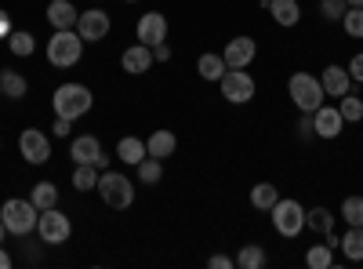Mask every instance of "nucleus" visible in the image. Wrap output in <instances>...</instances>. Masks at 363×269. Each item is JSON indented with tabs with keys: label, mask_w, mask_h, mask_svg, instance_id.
<instances>
[{
	"label": "nucleus",
	"mask_w": 363,
	"mask_h": 269,
	"mask_svg": "<svg viewBox=\"0 0 363 269\" xmlns=\"http://www.w3.org/2000/svg\"><path fill=\"white\" fill-rule=\"evenodd\" d=\"M0 269H11V255L4 251V244H0Z\"/></svg>",
	"instance_id": "nucleus-42"
},
{
	"label": "nucleus",
	"mask_w": 363,
	"mask_h": 269,
	"mask_svg": "<svg viewBox=\"0 0 363 269\" xmlns=\"http://www.w3.org/2000/svg\"><path fill=\"white\" fill-rule=\"evenodd\" d=\"M99 168L95 164H77V171H73V190L77 193H91V190H99Z\"/></svg>",
	"instance_id": "nucleus-26"
},
{
	"label": "nucleus",
	"mask_w": 363,
	"mask_h": 269,
	"mask_svg": "<svg viewBox=\"0 0 363 269\" xmlns=\"http://www.w3.org/2000/svg\"><path fill=\"white\" fill-rule=\"evenodd\" d=\"M8 51L15 58H29L37 51V37L33 33H26V29H11V37H8Z\"/></svg>",
	"instance_id": "nucleus-25"
},
{
	"label": "nucleus",
	"mask_w": 363,
	"mask_h": 269,
	"mask_svg": "<svg viewBox=\"0 0 363 269\" xmlns=\"http://www.w3.org/2000/svg\"><path fill=\"white\" fill-rule=\"evenodd\" d=\"M345 4H349V8H363V0H345Z\"/></svg>",
	"instance_id": "nucleus-43"
},
{
	"label": "nucleus",
	"mask_w": 363,
	"mask_h": 269,
	"mask_svg": "<svg viewBox=\"0 0 363 269\" xmlns=\"http://www.w3.org/2000/svg\"><path fill=\"white\" fill-rule=\"evenodd\" d=\"M207 265H211V269H233L236 262H233L229 255H211V258H207Z\"/></svg>",
	"instance_id": "nucleus-39"
},
{
	"label": "nucleus",
	"mask_w": 363,
	"mask_h": 269,
	"mask_svg": "<svg viewBox=\"0 0 363 269\" xmlns=\"http://www.w3.org/2000/svg\"><path fill=\"white\" fill-rule=\"evenodd\" d=\"M225 70H229V66H225V58L215 55V51H207V55L196 58V73H200V80H215V84H218V80L225 77Z\"/></svg>",
	"instance_id": "nucleus-22"
},
{
	"label": "nucleus",
	"mask_w": 363,
	"mask_h": 269,
	"mask_svg": "<svg viewBox=\"0 0 363 269\" xmlns=\"http://www.w3.org/2000/svg\"><path fill=\"white\" fill-rule=\"evenodd\" d=\"M102 153H106V149H102V142H99L95 135H77V138L69 142V157H73V164H99Z\"/></svg>",
	"instance_id": "nucleus-17"
},
{
	"label": "nucleus",
	"mask_w": 363,
	"mask_h": 269,
	"mask_svg": "<svg viewBox=\"0 0 363 269\" xmlns=\"http://www.w3.org/2000/svg\"><path fill=\"white\" fill-rule=\"evenodd\" d=\"M109 29H113V18H109V11H102V8L80 11V18H77V33H80L84 44H99V40H106V37H109Z\"/></svg>",
	"instance_id": "nucleus-9"
},
{
	"label": "nucleus",
	"mask_w": 363,
	"mask_h": 269,
	"mask_svg": "<svg viewBox=\"0 0 363 269\" xmlns=\"http://www.w3.org/2000/svg\"><path fill=\"white\" fill-rule=\"evenodd\" d=\"M335 219H338V215H330L327 207H309V212H306V229L327 236L330 229H335Z\"/></svg>",
	"instance_id": "nucleus-28"
},
{
	"label": "nucleus",
	"mask_w": 363,
	"mask_h": 269,
	"mask_svg": "<svg viewBox=\"0 0 363 269\" xmlns=\"http://www.w3.org/2000/svg\"><path fill=\"white\" fill-rule=\"evenodd\" d=\"M306 265H309V269H330V265H335V248L313 244V248L306 251Z\"/></svg>",
	"instance_id": "nucleus-31"
},
{
	"label": "nucleus",
	"mask_w": 363,
	"mask_h": 269,
	"mask_svg": "<svg viewBox=\"0 0 363 269\" xmlns=\"http://www.w3.org/2000/svg\"><path fill=\"white\" fill-rule=\"evenodd\" d=\"M91 106H95V95H91V87L73 84V80L58 84V87H55V95H51V109H55V116H66V121H80V116L91 113Z\"/></svg>",
	"instance_id": "nucleus-1"
},
{
	"label": "nucleus",
	"mask_w": 363,
	"mask_h": 269,
	"mask_svg": "<svg viewBox=\"0 0 363 269\" xmlns=\"http://www.w3.org/2000/svg\"><path fill=\"white\" fill-rule=\"evenodd\" d=\"M255 55H258V44H255L251 37H233V40L225 44V51H222V58H225L229 70H247V66L255 62Z\"/></svg>",
	"instance_id": "nucleus-12"
},
{
	"label": "nucleus",
	"mask_w": 363,
	"mask_h": 269,
	"mask_svg": "<svg viewBox=\"0 0 363 269\" xmlns=\"http://www.w3.org/2000/svg\"><path fill=\"white\" fill-rule=\"evenodd\" d=\"M18 153H22L26 164H37L40 168V164L51 160V138L44 131H37V128H26L18 135Z\"/></svg>",
	"instance_id": "nucleus-10"
},
{
	"label": "nucleus",
	"mask_w": 363,
	"mask_h": 269,
	"mask_svg": "<svg viewBox=\"0 0 363 269\" xmlns=\"http://www.w3.org/2000/svg\"><path fill=\"white\" fill-rule=\"evenodd\" d=\"M73 131V121H66V116H55V124H51V135L55 138H66Z\"/></svg>",
	"instance_id": "nucleus-37"
},
{
	"label": "nucleus",
	"mask_w": 363,
	"mask_h": 269,
	"mask_svg": "<svg viewBox=\"0 0 363 269\" xmlns=\"http://www.w3.org/2000/svg\"><path fill=\"white\" fill-rule=\"evenodd\" d=\"M95 4H102V0H95Z\"/></svg>",
	"instance_id": "nucleus-47"
},
{
	"label": "nucleus",
	"mask_w": 363,
	"mask_h": 269,
	"mask_svg": "<svg viewBox=\"0 0 363 269\" xmlns=\"http://www.w3.org/2000/svg\"><path fill=\"white\" fill-rule=\"evenodd\" d=\"M345 70H349V77H352L356 84H363V51H356V55L349 58V66H345Z\"/></svg>",
	"instance_id": "nucleus-36"
},
{
	"label": "nucleus",
	"mask_w": 363,
	"mask_h": 269,
	"mask_svg": "<svg viewBox=\"0 0 363 269\" xmlns=\"http://www.w3.org/2000/svg\"><path fill=\"white\" fill-rule=\"evenodd\" d=\"M99 197L106 200V207H113V212H128V207L135 204V182L128 175L109 168V171L99 175Z\"/></svg>",
	"instance_id": "nucleus-3"
},
{
	"label": "nucleus",
	"mask_w": 363,
	"mask_h": 269,
	"mask_svg": "<svg viewBox=\"0 0 363 269\" xmlns=\"http://www.w3.org/2000/svg\"><path fill=\"white\" fill-rule=\"evenodd\" d=\"M298 135H301V138H316V131H313V113H301V121H298Z\"/></svg>",
	"instance_id": "nucleus-38"
},
{
	"label": "nucleus",
	"mask_w": 363,
	"mask_h": 269,
	"mask_svg": "<svg viewBox=\"0 0 363 269\" xmlns=\"http://www.w3.org/2000/svg\"><path fill=\"white\" fill-rule=\"evenodd\" d=\"M116 157L124 160V164H131V168H138L149 153H145V138H135V135H124L116 142Z\"/></svg>",
	"instance_id": "nucleus-20"
},
{
	"label": "nucleus",
	"mask_w": 363,
	"mask_h": 269,
	"mask_svg": "<svg viewBox=\"0 0 363 269\" xmlns=\"http://www.w3.org/2000/svg\"><path fill=\"white\" fill-rule=\"evenodd\" d=\"M342 219L349 226H363V197H345L342 200Z\"/></svg>",
	"instance_id": "nucleus-34"
},
{
	"label": "nucleus",
	"mask_w": 363,
	"mask_h": 269,
	"mask_svg": "<svg viewBox=\"0 0 363 269\" xmlns=\"http://www.w3.org/2000/svg\"><path fill=\"white\" fill-rule=\"evenodd\" d=\"M37 236H40L44 244H51V248L66 244L69 236H73V222H69V215H66V212H58V207H48V212H40V219H37Z\"/></svg>",
	"instance_id": "nucleus-7"
},
{
	"label": "nucleus",
	"mask_w": 363,
	"mask_h": 269,
	"mask_svg": "<svg viewBox=\"0 0 363 269\" xmlns=\"http://www.w3.org/2000/svg\"><path fill=\"white\" fill-rule=\"evenodd\" d=\"M262 8L272 15V22L284 26V29L301 22V4H298V0H262Z\"/></svg>",
	"instance_id": "nucleus-16"
},
{
	"label": "nucleus",
	"mask_w": 363,
	"mask_h": 269,
	"mask_svg": "<svg viewBox=\"0 0 363 269\" xmlns=\"http://www.w3.org/2000/svg\"><path fill=\"white\" fill-rule=\"evenodd\" d=\"M174 149H178V138H174V131H167V128H160V131H153V135L145 138V153L157 157V160L174 157Z\"/></svg>",
	"instance_id": "nucleus-18"
},
{
	"label": "nucleus",
	"mask_w": 363,
	"mask_h": 269,
	"mask_svg": "<svg viewBox=\"0 0 363 269\" xmlns=\"http://www.w3.org/2000/svg\"><path fill=\"white\" fill-rule=\"evenodd\" d=\"M345 0H320V15L327 18V22H342V15H345Z\"/></svg>",
	"instance_id": "nucleus-35"
},
{
	"label": "nucleus",
	"mask_w": 363,
	"mask_h": 269,
	"mask_svg": "<svg viewBox=\"0 0 363 269\" xmlns=\"http://www.w3.org/2000/svg\"><path fill=\"white\" fill-rule=\"evenodd\" d=\"M0 87H4V95H8L11 102L26 99V92H29V84H26V77H22L18 70H4V73H0Z\"/></svg>",
	"instance_id": "nucleus-23"
},
{
	"label": "nucleus",
	"mask_w": 363,
	"mask_h": 269,
	"mask_svg": "<svg viewBox=\"0 0 363 269\" xmlns=\"http://www.w3.org/2000/svg\"><path fill=\"white\" fill-rule=\"evenodd\" d=\"M342 128H345V121H342L338 106H320V109L313 113V131H316V138H338Z\"/></svg>",
	"instance_id": "nucleus-14"
},
{
	"label": "nucleus",
	"mask_w": 363,
	"mask_h": 269,
	"mask_svg": "<svg viewBox=\"0 0 363 269\" xmlns=\"http://www.w3.org/2000/svg\"><path fill=\"white\" fill-rule=\"evenodd\" d=\"M338 248L349 262H363V226H349V233L342 236Z\"/></svg>",
	"instance_id": "nucleus-24"
},
{
	"label": "nucleus",
	"mask_w": 363,
	"mask_h": 269,
	"mask_svg": "<svg viewBox=\"0 0 363 269\" xmlns=\"http://www.w3.org/2000/svg\"><path fill=\"white\" fill-rule=\"evenodd\" d=\"M342 29L352 40H363V8H345L342 15Z\"/></svg>",
	"instance_id": "nucleus-33"
},
{
	"label": "nucleus",
	"mask_w": 363,
	"mask_h": 269,
	"mask_svg": "<svg viewBox=\"0 0 363 269\" xmlns=\"http://www.w3.org/2000/svg\"><path fill=\"white\" fill-rule=\"evenodd\" d=\"M218 87H222V99L233 102V106H247L255 99V92H258V84H255V77L247 70H225Z\"/></svg>",
	"instance_id": "nucleus-8"
},
{
	"label": "nucleus",
	"mask_w": 363,
	"mask_h": 269,
	"mask_svg": "<svg viewBox=\"0 0 363 269\" xmlns=\"http://www.w3.org/2000/svg\"><path fill=\"white\" fill-rule=\"evenodd\" d=\"M124 4H138V0H124Z\"/></svg>",
	"instance_id": "nucleus-45"
},
{
	"label": "nucleus",
	"mask_w": 363,
	"mask_h": 269,
	"mask_svg": "<svg viewBox=\"0 0 363 269\" xmlns=\"http://www.w3.org/2000/svg\"><path fill=\"white\" fill-rule=\"evenodd\" d=\"M280 200V190L272 182H258L251 186V207H258V212H272V204Z\"/></svg>",
	"instance_id": "nucleus-27"
},
{
	"label": "nucleus",
	"mask_w": 363,
	"mask_h": 269,
	"mask_svg": "<svg viewBox=\"0 0 363 269\" xmlns=\"http://www.w3.org/2000/svg\"><path fill=\"white\" fill-rule=\"evenodd\" d=\"M4 233H8V229H4V219H0V244H4Z\"/></svg>",
	"instance_id": "nucleus-44"
},
{
	"label": "nucleus",
	"mask_w": 363,
	"mask_h": 269,
	"mask_svg": "<svg viewBox=\"0 0 363 269\" xmlns=\"http://www.w3.org/2000/svg\"><path fill=\"white\" fill-rule=\"evenodd\" d=\"M29 200L37 204V212H48V207H58V186L55 182H37L29 190Z\"/></svg>",
	"instance_id": "nucleus-29"
},
{
	"label": "nucleus",
	"mask_w": 363,
	"mask_h": 269,
	"mask_svg": "<svg viewBox=\"0 0 363 269\" xmlns=\"http://www.w3.org/2000/svg\"><path fill=\"white\" fill-rule=\"evenodd\" d=\"M167 58H171V48H167V40H164V44L153 48V62H167Z\"/></svg>",
	"instance_id": "nucleus-41"
},
{
	"label": "nucleus",
	"mask_w": 363,
	"mask_h": 269,
	"mask_svg": "<svg viewBox=\"0 0 363 269\" xmlns=\"http://www.w3.org/2000/svg\"><path fill=\"white\" fill-rule=\"evenodd\" d=\"M135 37H138V44H149V48L164 44L167 40V18L160 11H145L135 26Z\"/></svg>",
	"instance_id": "nucleus-11"
},
{
	"label": "nucleus",
	"mask_w": 363,
	"mask_h": 269,
	"mask_svg": "<svg viewBox=\"0 0 363 269\" xmlns=\"http://www.w3.org/2000/svg\"><path fill=\"white\" fill-rule=\"evenodd\" d=\"M233 262L240 269H265L269 265V255H265L262 244H240V251L233 255Z\"/></svg>",
	"instance_id": "nucleus-21"
},
{
	"label": "nucleus",
	"mask_w": 363,
	"mask_h": 269,
	"mask_svg": "<svg viewBox=\"0 0 363 269\" xmlns=\"http://www.w3.org/2000/svg\"><path fill=\"white\" fill-rule=\"evenodd\" d=\"M11 29H15V26H11V15L0 8V40H8V37H11Z\"/></svg>",
	"instance_id": "nucleus-40"
},
{
	"label": "nucleus",
	"mask_w": 363,
	"mask_h": 269,
	"mask_svg": "<svg viewBox=\"0 0 363 269\" xmlns=\"http://www.w3.org/2000/svg\"><path fill=\"white\" fill-rule=\"evenodd\" d=\"M77 18H80V11L69 4V0H51L48 4V22L55 29H77Z\"/></svg>",
	"instance_id": "nucleus-19"
},
{
	"label": "nucleus",
	"mask_w": 363,
	"mask_h": 269,
	"mask_svg": "<svg viewBox=\"0 0 363 269\" xmlns=\"http://www.w3.org/2000/svg\"><path fill=\"white\" fill-rule=\"evenodd\" d=\"M0 99H4V87H0Z\"/></svg>",
	"instance_id": "nucleus-46"
},
{
	"label": "nucleus",
	"mask_w": 363,
	"mask_h": 269,
	"mask_svg": "<svg viewBox=\"0 0 363 269\" xmlns=\"http://www.w3.org/2000/svg\"><path fill=\"white\" fill-rule=\"evenodd\" d=\"M80 55H84V40L77 29H55V37L48 40V62L55 70H69L80 62Z\"/></svg>",
	"instance_id": "nucleus-4"
},
{
	"label": "nucleus",
	"mask_w": 363,
	"mask_h": 269,
	"mask_svg": "<svg viewBox=\"0 0 363 269\" xmlns=\"http://www.w3.org/2000/svg\"><path fill=\"white\" fill-rule=\"evenodd\" d=\"M272 229H277L280 236H298L301 229H306V207H301L294 197H280L277 204H272Z\"/></svg>",
	"instance_id": "nucleus-6"
},
{
	"label": "nucleus",
	"mask_w": 363,
	"mask_h": 269,
	"mask_svg": "<svg viewBox=\"0 0 363 269\" xmlns=\"http://www.w3.org/2000/svg\"><path fill=\"white\" fill-rule=\"evenodd\" d=\"M287 95H291V102L298 106V113H316V109L323 106V99H327L320 77H313V73H294V77L287 80Z\"/></svg>",
	"instance_id": "nucleus-5"
},
{
	"label": "nucleus",
	"mask_w": 363,
	"mask_h": 269,
	"mask_svg": "<svg viewBox=\"0 0 363 269\" xmlns=\"http://www.w3.org/2000/svg\"><path fill=\"white\" fill-rule=\"evenodd\" d=\"M120 70L131 73V77H142L153 70V48L149 44H131L124 48V55H120Z\"/></svg>",
	"instance_id": "nucleus-13"
},
{
	"label": "nucleus",
	"mask_w": 363,
	"mask_h": 269,
	"mask_svg": "<svg viewBox=\"0 0 363 269\" xmlns=\"http://www.w3.org/2000/svg\"><path fill=\"white\" fill-rule=\"evenodd\" d=\"M320 84H323L327 99H342V95L352 92V77H349L345 66H327V70L320 73Z\"/></svg>",
	"instance_id": "nucleus-15"
},
{
	"label": "nucleus",
	"mask_w": 363,
	"mask_h": 269,
	"mask_svg": "<svg viewBox=\"0 0 363 269\" xmlns=\"http://www.w3.org/2000/svg\"><path fill=\"white\" fill-rule=\"evenodd\" d=\"M0 219H4V229L11 236H29L37 229L40 212H37V204L29 197H8L4 204H0Z\"/></svg>",
	"instance_id": "nucleus-2"
},
{
	"label": "nucleus",
	"mask_w": 363,
	"mask_h": 269,
	"mask_svg": "<svg viewBox=\"0 0 363 269\" xmlns=\"http://www.w3.org/2000/svg\"><path fill=\"white\" fill-rule=\"evenodd\" d=\"M338 113H342V121H345V124H359V121H363V99H359L356 92L342 95V102H338Z\"/></svg>",
	"instance_id": "nucleus-30"
},
{
	"label": "nucleus",
	"mask_w": 363,
	"mask_h": 269,
	"mask_svg": "<svg viewBox=\"0 0 363 269\" xmlns=\"http://www.w3.org/2000/svg\"><path fill=\"white\" fill-rule=\"evenodd\" d=\"M160 178H164V160L145 157V160L138 164V182H142V186H157Z\"/></svg>",
	"instance_id": "nucleus-32"
}]
</instances>
